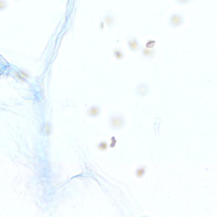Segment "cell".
<instances>
[{
    "label": "cell",
    "instance_id": "6da1fadb",
    "mask_svg": "<svg viewBox=\"0 0 217 217\" xmlns=\"http://www.w3.org/2000/svg\"><path fill=\"white\" fill-rule=\"evenodd\" d=\"M183 16L179 14H173L171 15L169 20V24L171 27L176 28L181 26L183 23Z\"/></svg>",
    "mask_w": 217,
    "mask_h": 217
},
{
    "label": "cell",
    "instance_id": "277c9868",
    "mask_svg": "<svg viewBox=\"0 0 217 217\" xmlns=\"http://www.w3.org/2000/svg\"><path fill=\"white\" fill-rule=\"evenodd\" d=\"M176 1L179 4H185L188 3L190 0H176Z\"/></svg>",
    "mask_w": 217,
    "mask_h": 217
},
{
    "label": "cell",
    "instance_id": "3957f363",
    "mask_svg": "<svg viewBox=\"0 0 217 217\" xmlns=\"http://www.w3.org/2000/svg\"><path fill=\"white\" fill-rule=\"evenodd\" d=\"M128 45L132 49H135L138 47V43L137 40L134 38H132L128 40Z\"/></svg>",
    "mask_w": 217,
    "mask_h": 217
},
{
    "label": "cell",
    "instance_id": "5b68a950",
    "mask_svg": "<svg viewBox=\"0 0 217 217\" xmlns=\"http://www.w3.org/2000/svg\"><path fill=\"white\" fill-rule=\"evenodd\" d=\"M91 113L92 114H96L98 113V110L96 109H94V111H92V110L91 111Z\"/></svg>",
    "mask_w": 217,
    "mask_h": 217
},
{
    "label": "cell",
    "instance_id": "7a4b0ae2",
    "mask_svg": "<svg viewBox=\"0 0 217 217\" xmlns=\"http://www.w3.org/2000/svg\"><path fill=\"white\" fill-rule=\"evenodd\" d=\"M105 22L108 27H111L114 22V17L112 15L108 14L105 16Z\"/></svg>",
    "mask_w": 217,
    "mask_h": 217
}]
</instances>
